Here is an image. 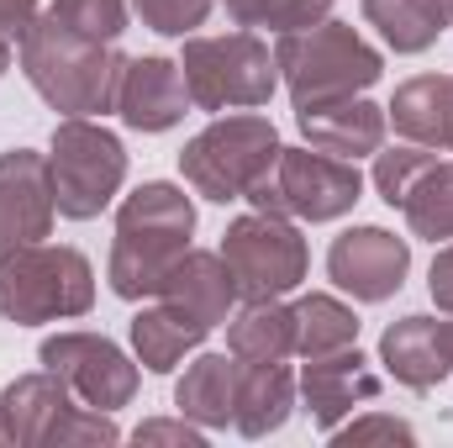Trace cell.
I'll return each instance as SVG.
<instances>
[{
    "mask_svg": "<svg viewBox=\"0 0 453 448\" xmlns=\"http://www.w3.org/2000/svg\"><path fill=\"white\" fill-rule=\"evenodd\" d=\"M16 58H21L32 90L64 116L111 112L121 69H127V58L116 53L106 37L74 32V27L58 21L53 11H48V16H32V21L21 27Z\"/></svg>",
    "mask_w": 453,
    "mask_h": 448,
    "instance_id": "1",
    "label": "cell"
},
{
    "mask_svg": "<svg viewBox=\"0 0 453 448\" xmlns=\"http://www.w3.org/2000/svg\"><path fill=\"white\" fill-rule=\"evenodd\" d=\"M190 232H196V206L185 201V190H174L164 180L132 190L116 212L111 290L121 301L153 296L158 280L169 274V264L190 248Z\"/></svg>",
    "mask_w": 453,
    "mask_h": 448,
    "instance_id": "2",
    "label": "cell"
},
{
    "mask_svg": "<svg viewBox=\"0 0 453 448\" xmlns=\"http://www.w3.org/2000/svg\"><path fill=\"white\" fill-rule=\"evenodd\" d=\"M274 64L285 69V85L301 106H322V101H348L358 90H369L380 80V53L342 21H317L306 32H285L274 48Z\"/></svg>",
    "mask_w": 453,
    "mask_h": 448,
    "instance_id": "3",
    "label": "cell"
},
{
    "mask_svg": "<svg viewBox=\"0 0 453 448\" xmlns=\"http://www.w3.org/2000/svg\"><path fill=\"white\" fill-rule=\"evenodd\" d=\"M96 301V274L85 253L74 248H5L0 253V317L11 322H53V317H85Z\"/></svg>",
    "mask_w": 453,
    "mask_h": 448,
    "instance_id": "4",
    "label": "cell"
},
{
    "mask_svg": "<svg viewBox=\"0 0 453 448\" xmlns=\"http://www.w3.org/2000/svg\"><path fill=\"white\" fill-rule=\"evenodd\" d=\"M280 158V137H274V121L242 112L211 121L185 153H180V169L185 180L206 196V201H242Z\"/></svg>",
    "mask_w": 453,
    "mask_h": 448,
    "instance_id": "5",
    "label": "cell"
},
{
    "mask_svg": "<svg viewBox=\"0 0 453 448\" xmlns=\"http://www.w3.org/2000/svg\"><path fill=\"white\" fill-rule=\"evenodd\" d=\"M185 90L201 112H253L274 96V53L253 32L232 37H190L185 42Z\"/></svg>",
    "mask_w": 453,
    "mask_h": 448,
    "instance_id": "6",
    "label": "cell"
},
{
    "mask_svg": "<svg viewBox=\"0 0 453 448\" xmlns=\"http://www.w3.org/2000/svg\"><path fill=\"white\" fill-rule=\"evenodd\" d=\"M358 190H364V174L353 169V158L322 153V148H280L274 169L248 190V201L274 217L333 222L342 212H353Z\"/></svg>",
    "mask_w": 453,
    "mask_h": 448,
    "instance_id": "7",
    "label": "cell"
},
{
    "mask_svg": "<svg viewBox=\"0 0 453 448\" xmlns=\"http://www.w3.org/2000/svg\"><path fill=\"white\" fill-rule=\"evenodd\" d=\"M48 174H53L58 217L90 222V217H101L116 201V190L127 180V153H121V143L106 127H96L85 116H64L58 132H53Z\"/></svg>",
    "mask_w": 453,
    "mask_h": 448,
    "instance_id": "8",
    "label": "cell"
},
{
    "mask_svg": "<svg viewBox=\"0 0 453 448\" xmlns=\"http://www.w3.org/2000/svg\"><path fill=\"white\" fill-rule=\"evenodd\" d=\"M222 259L237 280V296L248 301H274L306 280V243L274 212L237 217L222 237Z\"/></svg>",
    "mask_w": 453,
    "mask_h": 448,
    "instance_id": "9",
    "label": "cell"
},
{
    "mask_svg": "<svg viewBox=\"0 0 453 448\" xmlns=\"http://www.w3.org/2000/svg\"><path fill=\"white\" fill-rule=\"evenodd\" d=\"M42 364L96 412H116L132 401L137 390V369L127 364V353L96 333H58L42 343Z\"/></svg>",
    "mask_w": 453,
    "mask_h": 448,
    "instance_id": "10",
    "label": "cell"
},
{
    "mask_svg": "<svg viewBox=\"0 0 453 448\" xmlns=\"http://www.w3.org/2000/svg\"><path fill=\"white\" fill-rule=\"evenodd\" d=\"M411 269V248L385 232V227H353L327 248V274L338 280V290H348L353 301H385L401 290Z\"/></svg>",
    "mask_w": 453,
    "mask_h": 448,
    "instance_id": "11",
    "label": "cell"
},
{
    "mask_svg": "<svg viewBox=\"0 0 453 448\" xmlns=\"http://www.w3.org/2000/svg\"><path fill=\"white\" fill-rule=\"evenodd\" d=\"M53 217H58V201H53L48 158L27 148L0 153V253L42 243L53 232Z\"/></svg>",
    "mask_w": 453,
    "mask_h": 448,
    "instance_id": "12",
    "label": "cell"
},
{
    "mask_svg": "<svg viewBox=\"0 0 453 448\" xmlns=\"http://www.w3.org/2000/svg\"><path fill=\"white\" fill-rule=\"evenodd\" d=\"M116 112L132 132H169L190 112L185 69L174 58H127L121 85H116Z\"/></svg>",
    "mask_w": 453,
    "mask_h": 448,
    "instance_id": "13",
    "label": "cell"
},
{
    "mask_svg": "<svg viewBox=\"0 0 453 448\" xmlns=\"http://www.w3.org/2000/svg\"><path fill=\"white\" fill-rule=\"evenodd\" d=\"M301 390H306V412L317 428H338L342 412H353V401H374L380 396V375L369 369V359L348 343L333 353H317L301 375Z\"/></svg>",
    "mask_w": 453,
    "mask_h": 448,
    "instance_id": "14",
    "label": "cell"
},
{
    "mask_svg": "<svg viewBox=\"0 0 453 448\" xmlns=\"http://www.w3.org/2000/svg\"><path fill=\"white\" fill-rule=\"evenodd\" d=\"M232 296H237V280H232L222 253H190V248L169 264V274L153 290V301H169V306L190 312L201 328H217L222 322Z\"/></svg>",
    "mask_w": 453,
    "mask_h": 448,
    "instance_id": "15",
    "label": "cell"
},
{
    "mask_svg": "<svg viewBox=\"0 0 453 448\" xmlns=\"http://www.w3.org/2000/svg\"><path fill=\"white\" fill-rule=\"evenodd\" d=\"M301 132L311 148L322 153H338V158H364V153H380V137H385V112L348 96V101H322V106H301L296 112Z\"/></svg>",
    "mask_w": 453,
    "mask_h": 448,
    "instance_id": "16",
    "label": "cell"
},
{
    "mask_svg": "<svg viewBox=\"0 0 453 448\" xmlns=\"http://www.w3.org/2000/svg\"><path fill=\"white\" fill-rule=\"evenodd\" d=\"M390 121L406 143L417 148H443L453 153V74H417L395 90Z\"/></svg>",
    "mask_w": 453,
    "mask_h": 448,
    "instance_id": "17",
    "label": "cell"
},
{
    "mask_svg": "<svg viewBox=\"0 0 453 448\" xmlns=\"http://www.w3.org/2000/svg\"><path fill=\"white\" fill-rule=\"evenodd\" d=\"M64 412H69V385H64L53 369H48V375H27V380H16V385L0 396L5 438H21V444H53Z\"/></svg>",
    "mask_w": 453,
    "mask_h": 448,
    "instance_id": "18",
    "label": "cell"
},
{
    "mask_svg": "<svg viewBox=\"0 0 453 448\" xmlns=\"http://www.w3.org/2000/svg\"><path fill=\"white\" fill-rule=\"evenodd\" d=\"M380 353L390 364V375L411 390H427L449 375V353H443V322L433 317H406L380 337Z\"/></svg>",
    "mask_w": 453,
    "mask_h": 448,
    "instance_id": "19",
    "label": "cell"
},
{
    "mask_svg": "<svg viewBox=\"0 0 453 448\" xmlns=\"http://www.w3.org/2000/svg\"><path fill=\"white\" fill-rule=\"evenodd\" d=\"M290 406H296V375L285 369V359H274V364H242L232 422H237L248 438L274 433V428L290 417Z\"/></svg>",
    "mask_w": 453,
    "mask_h": 448,
    "instance_id": "20",
    "label": "cell"
},
{
    "mask_svg": "<svg viewBox=\"0 0 453 448\" xmlns=\"http://www.w3.org/2000/svg\"><path fill=\"white\" fill-rule=\"evenodd\" d=\"M364 16L395 53H422L453 27V0H364Z\"/></svg>",
    "mask_w": 453,
    "mask_h": 448,
    "instance_id": "21",
    "label": "cell"
},
{
    "mask_svg": "<svg viewBox=\"0 0 453 448\" xmlns=\"http://www.w3.org/2000/svg\"><path fill=\"white\" fill-rule=\"evenodd\" d=\"M237 375H242V364H237L232 353H206V359H196L190 375H185L180 390H174L180 412L196 417V422H206V428H226V422H232V406H237Z\"/></svg>",
    "mask_w": 453,
    "mask_h": 448,
    "instance_id": "22",
    "label": "cell"
},
{
    "mask_svg": "<svg viewBox=\"0 0 453 448\" xmlns=\"http://www.w3.org/2000/svg\"><path fill=\"white\" fill-rule=\"evenodd\" d=\"M211 333V328H201L190 312H180V306H169V301H158V306H148V312H137V322H132V343H137V359L153 369V375H164V369H174L201 337Z\"/></svg>",
    "mask_w": 453,
    "mask_h": 448,
    "instance_id": "23",
    "label": "cell"
},
{
    "mask_svg": "<svg viewBox=\"0 0 453 448\" xmlns=\"http://www.w3.org/2000/svg\"><path fill=\"white\" fill-rule=\"evenodd\" d=\"M226 348L237 364H274V359L296 353V312H285L274 301H248L226 333Z\"/></svg>",
    "mask_w": 453,
    "mask_h": 448,
    "instance_id": "24",
    "label": "cell"
},
{
    "mask_svg": "<svg viewBox=\"0 0 453 448\" xmlns=\"http://www.w3.org/2000/svg\"><path fill=\"white\" fill-rule=\"evenodd\" d=\"M401 212H406V222L417 237H453V164H427L417 180H411V190L401 196Z\"/></svg>",
    "mask_w": 453,
    "mask_h": 448,
    "instance_id": "25",
    "label": "cell"
},
{
    "mask_svg": "<svg viewBox=\"0 0 453 448\" xmlns=\"http://www.w3.org/2000/svg\"><path fill=\"white\" fill-rule=\"evenodd\" d=\"M358 337V317L333 301V296H306L296 306V353L317 359V353H333V348H348Z\"/></svg>",
    "mask_w": 453,
    "mask_h": 448,
    "instance_id": "26",
    "label": "cell"
},
{
    "mask_svg": "<svg viewBox=\"0 0 453 448\" xmlns=\"http://www.w3.org/2000/svg\"><path fill=\"white\" fill-rule=\"evenodd\" d=\"M226 11L242 27H274L285 37V32H306L317 21H327L333 0H226Z\"/></svg>",
    "mask_w": 453,
    "mask_h": 448,
    "instance_id": "27",
    "label": "cell"
},
{
    "mask_svg": "<svg viewBox=\"0 0 453 448\" xmlns=\"http://www.w3.org/2000/svg\"><path fill=\"white\" fill-rule=\"evenodd\" d=\"M48 11L58 21H69L74 32L106 37V42H116L127 32V0H48Z\"/></svg>",
    "mask_w": 453,
    "mask_h": 448,
    "instance_id": "28",
    "label": "cell"
},
{
    "mask_svg": "<svg viewBox=\"0 0 453 448\" xmlns=\"http://www.w3.org/2000/svg\"><path fill=\"white\" fill-rule=\"evenodd\" d=\"M427 164H433V153H427V148H417V143L380 153V158H374V185H380V196H385L390 206H401V196L411 190V180H417Z\"/></svg>",
    "mask_w": 453,
    "mask_h": 448,
    "instance_id": "29",
    "label": "cell"
},
{
    "mask_svg": "<svg viewBox=\"0 0 453 448\" xmlns=\"http://www.w3.org/2000/svg\"><path fill=\"white\" fill-rule=\"evenodd\" d=\"M132 11H137L153 32H164V37H185L190 27L206 21L211 0H132Z\"/></svg>",
    "mask_w": 453,
    "mask_h": 448,
    "instance_id": "30",
    "label": "cell"
},
{
    "mask_svg": "<svg viewBox=\"0 0 453 448\" xmlns=\"http://www.w3.org/2000/svg\"><path fill=\"white\" fill-rule=\"evenodd\" d=\"M358 438H401V444H411V428H406V422L380 417V422H364V428H348V433H338V444H358Z\"/></svg>",
    "mask_w": 453,
    "mask_h": 448,
    "instance_id": "31",
    "label": "cell"
},
{
    "mask_svg": "<svg viewBox=\"0 0 453 448\" xmlns=\"http://www.w3.org/2000/svg\"><path fill=\"white\" fill-rule=\"evenodd\" d=\"M433 301L443 306V312H453V248H443L438 259H433Z\"/></svg>",
    "mask_w": 453,
    "mask_h": 448,
    "instance_id": "32",
    "label": "cell"
},
{
    "mask_svg": "<svg viewBox=\"0 0 453 448\" xmlns=\"http://www.w3.org/2000/svg\"><path fill=\"white\" fill-rule=\"evenodd\" d=\"M32 21V0H0V32L21 37V27Z\"/></svg>",
    "mask_w": 453,
    "mask_h": 448,
    "instance_id": "33",
    "label": "cell"
},
{
    "mask_svg": "<svg viewBox=\"0 0 453 448\" xmlns=\"http://www.w3.org/2000/svg\"><path fill=\"white\" fill-rule=\"evenodd\" d=\"M148 438H185V444H196V433H190V428H169V422H153V428H137V444H148Z\"/></svg>",
    "mask_w": 453,
    "mask_h": 448,
    "instance_id": "34",
    "label": "cell"
},
{
    "mask_svg": "<svg viewBox=\"0 0 453 448\" xmlns=\"http://www.w3.org/2000/svg\"><path fill=\"white\" fill-rule=\"evenodd\" d=\"M443 353H449V369H453V322H443Z\"/></svg>",
    "mask_w": 453,
    "mask_h": 448,
    "instance_id": "35",
    "label": "cell"
},
{
    "mask_svg": "<svg viewBox=\"0 0 453 448\" xmlns=\"http://www.w3.org/2000/svg\"><path fill=\"white\" fill-rule=\"evenodd\" d=\"M11 69V42H5V32H0V74Z\"/></svg>",
    "mask_w": 453,
    "mask_h": 448,
    "instance_id": "36",
    "label": "cell"
},
{
    "mask_svg": "<svg viewBox=\"0 0 453 448\" xmlns=\"http://www.w3.org/2000/svg\"><path fill=\"white\" fill-rule=\"evenodd\" d=\"M0 438H5V422H0Z\"/></svg>",
    "mask_w": 453,
    "mask_h": 448,
    "instance_id": "37",
    "label": "cell"
}]
</instances>
